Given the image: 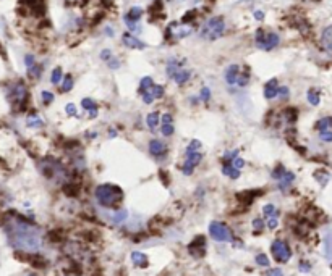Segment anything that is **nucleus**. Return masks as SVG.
I'll use <instances>...</instances> for the list:
<instances>
[{
    "instance_id": "nucleus-47",
    "label": "nucleus",
    "mask_w": 332,
    "mask_h": 276,
    "mask_svg": "<svg viewBox=\"0 0 332 276\" xmlns=\"http://www.w3.org/2000/svg\"><path fill=\"white\" fill-rule=\"evenodd\" d=\"M279 97H281V99H287L288 97V87L287 86H284V87L279 89Z\"/></svg>"
},
{
    "instance_id": "nucleus-39",
    "label": "nucleus",
    "mask_w": 332,
    "mask_h": 276,
    "mask_svg": "<svg viewBox=\"0 0 332 276\" xmlns=\"http://www.w3.org/2000/svg\"><path fill=\"white\" fill-rule=\"evenodd\" d=\"M199 99H201V102H209V99H211V89L209 87H203L201 89V94H199Z\"/></svg>"
},
{
    "instance_id": "nucleus-32",
    "label": "nucleus",
    "mask_w": 332,
    "mask_h": 276,
    "mask_svg": "<svg viewBox=\"0 0 332 276\" xmlns=\"http://www.w3.org/2000/svg\"><path fill=\"white\" fill-rule=\"evenodd\" d=\"M285 171H287L285 168H284L282 165H279V167H276V168L272 170L271 176H272L274 179H277V181H279V179H281V178L284 176V174H285Z\"/></svg>"
},
{
    "instance_id": "nucleus-37",
    "label": "nucleus",
    "mask_w": 332,
    "mask_h": 276,
    "mask_svg": "<svg viewBox=\"0 0 332 276\" xmlns=\"http://www.w3.org/2000/svg\"><path fill=\"white\" fill-rule=\"evenodd\" d=\"M256 263L260 265V267H269V258H267V255H264V254H260V255L256 257Z\"/></svg>"
},
{
    "instance_id": "nucleus-21",
    "label": "nucleus",
    "mask_w": 332,
    "mask_h": 276,
    "mask_svg": "<svg viewBox=\"0 0 332 276\" xmlns=\"http://www.w3.org/2000/svg\"><path fill=\"white\" fill-rule=\"evenodd\" d=\"M161 116H159V113L157 111H152V113H149L146 116V125H147V128H149L151 131H156V128L159 126V123H161Z\"/></svg>"
},
{
    "instance_id": "nucleus-23",
    "label": "nucleus",
    "mask_w": 332,
    "mask_h": 276,
    "mask_svg": "<svg viewBox=\"0 0 332 276\" xmlns=\"http://www.w3.org/2000/svg\"><path fill=\"white\" fill-rule=\"evenodd\" d=\"M293 181H295V174L292 171H285V174H284V176L279 179V188H281L282 191L287 189Z\"/></svg>"
},
{
    "instance_id": "nucleus-52",
    "label": "nucleus",
    "mask_w": 332,
    "mask_h": 276,
    "mask_svg": "<svg viewBox=\"0 0 332 276\" xmlns=\"http://www.w3.org/2000/svg\"><path fill=\"white\" fill-rule=\"evenodd\" d=\"M309 268H311V267H309V265H307V263L300 265V270H302V272H309Z\"/></svg>"
},
{
    "instance_id": "nucleus-36",
    "label": "nucleus",
    "mask_w": 332,
    "mask_h": 276,
    "mask_svg": "<svg viewBox=\"0 0 332 276\" xmlns=\"http://www.w3.org/2000/svg\"><path fill=\"white\" fill-rule=\"evenodd\" d=\"M161 132H162V136L170 137V136L173 134V132H175V128H173V125H162Z\"/></svg>"
},
{
    "instance_id": "nucleus-26",
    "label": "nucleus",
    "mask_w": 332,
    "mask_h": 276,
    "mask_svg": "<svg viewBox=\"0 0 332 276\" xmlns=\"http://www.w3.org/2000/svg\"><path fill=\"white\" fill-rule=\"evenodd\" d=\"M316 129H318V131L332 129V116H326V118H321L318 123H316Z\"/></svg>"
},
{
    "instance_id": "nucleus-30",
    "label": "nucleus",
    "mask_w": 332,
    "mask_h": 276,
    "mask_svg": "<svg viewBox=\"0 0 332 276\" xmlns=\"http://www.w3.org/2000/svg\"><path fill=\"white\" fill-rule=\"evenodd\" d=\"M28 126H29V128H41V126H42V120L39 118L38 115L29 116V118H28Z\"/></svg>"
},
{
    "instance_id": "nucleus-31",
    "label": "nucleus",
    "mask_w": 332,
    "mask_h": 276,
    "mask_svg": "<svg viewBox=\"0 0 332 276\" xmlns=\"http://www.w3.org/2000/svg\"><path fill=\"white\" fill-rule=\"evenodd\" d=\"M307 97H308V102L311 105H314V107H316V105H319V94H318V91H313V89H311V91H308Z\"/></svg>"
},
{
    "instance_id": "nucleus-22",
    "label": "nucleus",
    "mask_w": 332,
    "mask_h": 276,
    "mask_svg": "<svg viewBox=\"0 0 332 276\" xmlns=\"http://www.w3.org/2000/svg\"><path fill=\"white\" fill-rule=\"evenodd\" d=\"M131 262H133L136 267H147V257L143 252H133L131 254Z\"/></svg>"
},
{
    "instance_id": "nucleus-11",
    "label": "nucleus",
    "mask_w": 332,
    "mask_h": 276,
    "mask_svg": "<svg viewBox=\"0 0 332 276\" xmlns=\"http://www.w3.org/2000/svg\"><path fill=\"white\" fill-rule=\"evenodd\" d=\"M20 5L28 13L33 15V17H42V15L46 13V2L44 0H21Z\"/></svg>"
},
{
    "instance_id": "nucleus-12",
    "label": "nucleus",
    "mask_w": 332,
    "mask_h": 276,
    "mask_svg": "<svg viewBox=\"0 0 332 276\" xmlns=\"http://www.w3.org/2000/svg\"><path fill=\"white\" fill-rule=\"evenodd\" d=\"M168 152V147L166 142H162L161 139H152L149 141V153L156 158H164Z\"/></svg>"
},
{
    "instance_id": "nucleus-14",
    "label": "nucleus",
    "mask_w": 332,
    "mask_h": 276,
    "mask_svg": "<svg viewBox=\"0 0 332 276\" xmlns=\"http://www.w3.org/2000/svg\"><path fill=\"white\" fill-rule=\"evenodd\" d=\"M321 47H323L326 54L332 55V26L326 28L323 34H321Z\"/></svg>"
},
{
    "instance_id": "nucleus-38",
    "label": "nucleus",
    "mask_w": 332,
    "mask_h": 276,
    "mask_svg": "<svg viewBox=\"0 0 332 276\" xmlns=\"http://www.w3.org/2000/svg\"><path fill=\"white\" fill-rule=\"evenodd\" d=\"M319 137H321V139H323L324 142H332V129L319 131Z\"/></svg>"
},
{
    "instance_id": "nucleus-29",
    "label": "nucleus",
    "mask_w": 332,
    "mask_h": 276,
    "mask_svg": "<svg viewBox=\"0 0 332 276\" xmlns=\"http://www.w3.org/2000/svg\"><path fill=\"white\" fill-rule=\"evenodd\" d=\"M63 79V71H62V68H55L54 71H52V74H50V83L52 84H59L60 81Z\"/></svg>"
},
{
    "instance_id": "nucleus-1",
    "label": "nucleus",
    "mask_w": 332,
    "mask_h": 276,
    "mask_svg": "<svg viewBox=\"0 0 332 276\" xmlns=\"http://www.w3.org/2000/svg\"><path fill=\"white\" fill-rule=\"evenodd\" d=\"M8 242L12 247L23 252H38L42 247V231L34 223L21 218L18 215H10L3 223Z\"/></svg>"
},
{
    "instance_id": "nucleus-5",
    "label": "nucleus",
    "mask_w": 332,
    "mask_h": 276,
    "mask_svg": "<svg viewBox=\"0 0 332 276\" xmlns=\"http://www.w3.org/2000/svg\"><path fill=\"white\" fill-rule=\"evenodd\" d=\"M7 97L10 100V104L13 105L15 108H24L26 102H28L29 99V94H28V87H26L24 83H13L12 86L8 87V94Z\"/></svg>"
},
{
    "instance_id": "nucleus-54",
    "label": "nucleus",
    "mask_w": 332,
    "mask_h": 276,
    "mask_svg": "<svg viewBox=\"0 0 332 276\" xmlns=\"http://www.w3.org/2000/svg\"><path fill=\"white\" fill-rule=\"evenodd\" d=\"M110 137H114V136H117V132H115L114 129H110V134H109Z\"/></svg>"
},
{
    "instance_id": "nucleus-15",
    "label": "nucleus",
    "mask_w": 332,
    "mask_h": 276,
    "mask_svg": "<svg viewBox=\"0 0 332 276\" xmlns=\"http://www.w3.org/2000/svg\"><path fill=\"white\" fill-rule=\"evenodd\" d=\"M240 74L241 71L238 65H230L227 70H225V81H227L229 86H235V84L238 83Z\"/></svg>"
},
{
    "instance_id": "nucleus-34",
    "label": "nucleus",
    "mask_w": 332,
    "mask_h": 276,
    "mask_svg": "<svg viewBox=\"0 0 332 276\" xmlns=\"http://www.w3.org/2000/svg\"><path fill=\"white\" fill-rule=\"evenodd\" d=\"M199 149H201V141L198 139H193L190 142V146L187 147V153H191V152H198Z\"/></svg>"
},
{
    "instance_id": "nucleus-48",
    "label": "nucleus",
    "mask_w": 332,
    "mask_h": 276,
    "mask_svg": "<svg viewBox=\"0 0 332 276\" xmlns=\"http://www.w3.org/2000/svg\"><path fill=\"white\" fill-rule=\"evenodd\" d=\"M162 125H172V115L170 113H166V115H162Z\"/></svg>"
},
{
    "instance_id": "nucleus-40",
    "label": "nucleus",
    "mask_w": 332,
    "mask_h": 276,
    "mask_svg": "<svg viewBox=\"0 0 332 276\" xmlns=\"http://www.w3.org/2000/svg\"><path fill=\"white\" fill-rule=\"evenodd\" d=\"M65 111H67L68 116H76L78 115V108H76L75 104H68L65 107Z\"/></svg>"
},
{
    "instance_id": "nucleus-7",
    "label": "nucleus",
    "mask_w": 332,
    "mask_h": 276,
    "mask_svg": "<svg viewBox=\"0 0 332 276\" xmlns=\"http://www.w3.org/2000/svg\"><path fill=\"white\" fill-rule=\"evenodd\" d=\"M209 234L214 241L217 242H232L234 241V234H232L230 228L225 223L213 221L209 225Z\"/></svg>"
},
{
    "instance_id": "nucleus-24",
    "label": "nucleus",
    "mask_w": 332,
    "mask_h": 276,
    "mask_svg": "<svg viewBox=\"0 0 332 276\" xmlns=\"http://www.w3.org/2000/svg\"><path fill=\"white\" fill-rule=\"evenodd\" d=\"M62 86H60V91L62 92H70L73 89V84H75V81H73V76L71 74H65V78L62 79Z\"/></svg>"
},
{
    "instance_id": "nucleus-2",
    "label": "nucleus",
    "mask_w": 332,
    "mask_h": 276,
    "mask_svg": "<svg viewBox=\"0 0 332 276\" xmlns=\"http://www.w3.org/2000/svg\"><path fill=\"white\" fill-rule=\"evenodd\" d=\"M94 197H96L97 204L104 207V209H115L123 200V191L119 186L110 183L99 184L96 191H94Z\"/></svg>"
},
{
    "instance_id": "nucleus-41",
    "label": "nucleus",
    "mask_w": 332,
    "mask_h": 276,
    "mask_svg": "<svg viewBox=\"0 0 332 276\" xmlns=\"http://www.w3.org/2000/svg\"><path fill=\"white\" fill-rule=\"evenodd\" d=\"M253 228H255V231L261 233L262 228H264V221H262L261 218H255L253 220Z\"/></svg>"
},
{
    "instance_id": "nucleus-20",
    "label": "nucleus",
    "mask_w": 332,
    "mask_h": 276,
    "mask_svg": "<svg viewBox=\"0 0 332 276\" xmlns=\"http://www.w3.org/2000/svg\"><path fill=\"white\" fill-rule=\"evenodd\" d=\"M172 79L178 84V86H183V84H187L190 79H191V71L185 70V68H180V70L175 73V76H173Z\"/></svg>"
},
{
    "instance_id": "nucleus-10",
    "label": "nucleus",
    "mask_w": 332,
    "mask_h": 276,
    "mask_svg": "<svg viewBox=\"0 0 332 276\" xmlns=\"http://www.w3.org/2000/svg\"><path fill=\"white\" fill-rule=\"evenodd\" d=\"M203 153L201 152H191V153H187V158L185 162H183L182 165V173L190 176V174H193L194 168H196L199 163L203 162Z\"/></svg>"
},
{
    "instance_id": "nucleus-13",
    "label": "nucleus",
    "mask_w": 332,
    "mask_h": 276,
    "mask_svg": "<svg viewBox=\"0 0 332 276\" xmlns=\"http://www.w3.org/2000/svg\"><path fill=\"white\" fill-rule=\"evenodd\" d=\"M204 252H206V237L204 236H198L191 244H190V254L194 257H203Z\"/></svg>"
},
{
    "instance_id": "nucleus-55",
    "label": "nucleus",
    "mask_w": 332,
    "mask_h": 276,
    "mask_svg": "<svg viewBox=\"0 0 332 276\" xmlns=\"http://www.w3.org/2000/svg\"><path fill=\"white\" fill-rule=\"evenodd\" d=\"M28 276H38V275H28Z\"/></svg>"
},
{
    "instance_id": "nucleus-28",
    "label": "nucleus",
    "mask_w": 332,
    "mask_h": 276,
    "mask_svg": "<svg viewBox=\"0 0 332 276\" xmlns=\"http://www.w3.org/2000/svg\"><path fill=\"white\" fill-rule=\"evenodd\" d=\"M262 213H264L266 218H271V216H277L279 212L272 204H267V205H264V209H262Z\"/></svg>"
},
{
    "instance_id": "nucleus-27",
    "label": "nucleus",
    "mask_w": 332,
    "mask_h": 276,
    "mask_svg": "<svg viewBox=\"0 0 332 276\" xmlns=\"http://www.w3.org/2000/svg\"><path fill=\"white\" fill-rule=\"evenodd\" d=\"M149 92L152 94V97L154 99H162L166 94V89H164V86H161V84H154V86L151 87Z\"/></svg>"
},
{
    "instance_id": "nucleus-17",
    "label": "nucleus",
    "mask_w": 332,
    "mask_h": 276,
    "mask_svg": "<svg viewBox=\"0 0 332 276\" xmlns=\"http://www.w3.org/2000/svg\"><path fill=\"white\" fill-rule=\"evenodd\" d=\"M279 89H281V87H279L277 79H271V81H267L266 86H264V99L266 100L276 99L279 95Z\"/></svg>"
},
{
    "instance_id": "nucleus-16",
    "label": "nucleus",
    "mask_w": 332,
    "mask_h": 276,
    "mask_svg": "<svg viewBox=\"0 0 332 276\" xmlns=\"http://www.w3.org/2000/svg\"><path fill=\"white\" fill-rule=\"evenodd\" d=\"M122 41H123V44L126 47H130V49H138V50L146 49L144 42H141L140 39H136V37L133 34H130V33H125L123 37H122Z\"/></svg>"
},
{
    "instance_id": "nucleus-46",
    "label": "nucleus",
    "mask_w": 332,
    "mask_h": 276,
    "mask_svg": "<svg viewBox=\"0 0 332 276\" xmlns=\"http://www.w3.org/2000/svg\"><path fill=\"white\" fill-rule=\"evenodd\" d=\"M232 163H234V167H235V168H238V170L245 167V160H243V158H241V157H237L235 160L232 162Z\"/></svg>"
},
{
    "instance_id": "nucleus-51",
    "label": "nucleus",
    "mask_w": 332,
    "mask_h": 276,
    "mask_svg": "<svg viewBox=\"0 0 332 276\" xmlns=\"http://www.w3.org/2000/svg\"><path fill=\"white\" fill-rule=\"evenodd\" d=\"M255 18L258 21H262V20H264V13H262L261 10H256V12H255Z\"/></svg>"
},
{
    "instance_id": "nucleus-50",
    "label": "nucleus",
    "mask_w": 332,
    "mask_h": 276,
    "mask_svg": "<svg viewBox=\"0 0 332 276\" xmlns=\"http://www.w3.org/2000/svg\"><path fill=\"white\" fill-rule=\"evenodd\" d=\"M267 276H284V273H282V270L276 268V270H271V272L267 273Z\"/></svg>"
},
{
    "instance_id": "nucleus-25",
    "label": "nucleus",
    "mask_w": 332,
    "mask_h": 276,
    "mask_svg": "<svg viewBox=\"0 0 332 276\" xmlns=\"http://www.w3.org/2000/svg\"><path fill=\"white\" fill-rule=\"evenodd\" d=\"M152 86H154V81H152V78H151V76H144V78L140 81V92L143 94V92L151 91V87H152Z\"/></svg>"
},
{
    "instance_id": "nucleus-53",
    "label": "nucleus",
    "mask_w": 332,
    "mask_h": 276,
    "mask_svg": "<svg viewBox=\"0 0 332 276\" xmlns=\"http://www.w3.org/2000/svg\"><path fill=\"white\" fill-rule=\"evenodd\" d=\"M105 34H107V36H114L112 28H109V26H107V28H105Z\"/></svg>"
},
{
    "instance_id": "nucleus-49",
    "label": "nucleus",
    "mask_w": 332,
    "mask_h": 276,
    "mask_svg": "<svg viewBox=\"0 0 332 276\" xmlns=\"http://www.w3.org/2000/svg\"><path fill=\"white\" fill-rule=\"evenodd\" d=\"M24 63H26V66L31 68V66H33L34 63H36V62H34V57H33V55H26V57H24Z\"/></svg>"
},
{
    "instance_id": "nucleus-8",
    "label": "nucleus",
    "mask_w": 332,
    "mask_h": 276,
    "mask_svg": "<svg viewBox=\"0 0 332 276\" xmlns=\"http://www.w3.org/2000/svg\"><path fill=\"white\" fill-rule=\"evenodd\" d=\"M271 254L279 263H287L292 257V251L288 247V244L282 239H276L271 244Z\"/></svg>"
},
{
    "instance_id": "nucleus-3",
    "label": "nucleus",
    "mask_w": 332,
    "mask_h": 276,
    "mask_svg": "<svg viewBox=\"0 0 332 276\" xmlns=\"http://www.w3.org/2000/svg\"><path fill=\"white\" fill-rule=\"evenodd\" d=\"M225 31V21L222 17L209 18L201 28V37L206 41H215L224 34Z\"/></svg>"
},
{
    "instance_id": "nucleus-42",
    "label": "nucleus",
    "mask_w": 332,
    "mask_h": 276,
    "mask_svg": "<svg viewBox=\"0 0 332 276\" xmlns=\"http://www.w3.org/2000/svg\"><path fill=\"white\" fill-rule=\"evenodd\" d=\"M277 225H279V221H277V216H271V218H267V223H266V226L269 228V230H276V228H277Z\"/></svg>"
},
{
    "instance_id": "nucleus-43",
    "label": "nucleus",
    "mask_w": 332,
    "mask_h": 276,
    "mask_svg": "<svg viewBox=\"0 0 332 276\" xmlns=\"http://www.w3.org/2000/svg\"><path fill=\"white\" fill-rule=\"evenodd\" d=\"M141 97H143V102H144V104H152V102L156 100L154 97H152V94H151L149 91L141 94Z\"/></svg>"
},
{
    "instance_id": "nucleus-45",
    "label": "nucleus",
    "mask_w": 332,
    "mask_h": 276,
    "mask_svg": "<svg viewBox=\"0 0 332 276\" xmlns=\"http://www.w3.org/2000/svg\"><path fill=\"white\" fill-rule=\"evenodd\" d=\"M112 57H114V55H112V52H110L109 49H104V50L101 52V58H102L104 62H109Z\"/></svg>"
},
{
    "instance_id": "nucleus-44",
    "label": "nucleus",
    "mask_w": 332,
    "mask_h": 276,
    "mask_svg": "<svg viewBox=\"0 0 332 276\" xmlns=\"http://www.w3.org/2000/svg\"><path fill=\"white\" fill-rule=\"evenodd\" d=\"M109 63V68L110 70H117V68L120 66V62H119V58H115V57H112L110 60L107 62Z\"/></svg>"
},
{
    "instance_id": "nucleus-4",
    "label": "nucleus",
    "mask_w": 332,
    "mask_h": 276,
    "mask_svg": "<svg viewBox=\"0 0 332 276\" xmlns=\"http://www.w3.org/2000/svg\"><path fill=\"white\" fill-rule=\"evenodd\" d=\"M39 168H41V173L49 179H52V181H62L67 174L65 167H63L59 160H54V158H46V160H42L39 163Z\"/></svg>"
},
{
    "instance_id": "nucleus-19",
    "label": "nucleus",
    "mask_w": 332,
    "mask_h": 276,
    "mask_svg": "<svg viewBox=\"0 0 332 276\" xmlns=\"http://www.w3.org/2000/svg\"><path fill=\"white\" fill-rule=\"evenodd\" d=\"M222 173L225 176H229L232 179H238L240 178V170L234 167L232 162H222Z\"/></svg>"
},
{
    "instance_id": "nucleus-33",
    "label": "nucleus",
    "mask_w": 332,
    "mask_h": 276,
    "mask_svg": "<svg viewBox=\"0 0 332 276\" xmlns=\"http://www.w3.org/2000/svg\"><path fill=\"white\" fill-rule=\"evenodd\" d=\"M41 99H42V102H44V105H50L52 102H54V94L49 92V91H42Z\"/></svg>"
},
{
    "instance_id": "nucleus-9",
    "label": "nucleus",
    "mask_w": 332,
    "mask_h": 276,
    "mask_svg": "<svg viewBox=\"0 0 332 276\" xmlns=\"http://www.w3.org/2000/svg\"><path fill=\"white\" fill-rule=\"evenodd\" d=\"M143 17V8L141 7H131L128 10V13L125 15V24L128 26L130 31H135V33H140V26L138 21Z\"/></svg>"
},
{
    "instance_id": "nucleus-18",
    "label": "nucleus",
    "mask_w": 332,
    "mask_h": 276,
    "mask_svg": "<svg viewBox=\"0 0 332 276\" xmlns=\"http://www.w3.org/2000/svg\"><path fill=\"white\" fill-rule=\"evenodd\" d=\"M81 107L88 111V116L89 118H96L97 116V113H99V107H97V104L94 102L93 99H89V97H84L83 100H81Z\"/></svg>"
},
{
    "instance_id": "nucleus-6",
    "label": "nucleus",
    "mask_w": 332,
    "mask_h": 276,
    "mask_svg": "<svg viewBox=\"0 0 332 276\" xmlns=\"http://www.w3.org/2000/svg\"><path fill=\"white\" fill-rule=\"evenodd\" d=\"M255 41H256L258 49L271 52L272 49H276V47L279 45L281 37H279L277 33H274V31H264L262 28H260L255 34Z\"/></svg>"
},
{
    "instance_id": "nucleus-35",
    "label": "nucleus",
    "mask_w": 332,
    "mask_h": 276,
    "mask_svg": "<svg viewBox=\"0 0 332 276\" xmlns=\"http://www.w3.org/2000/svg\"><path fill=\"white\" fill-rule=\"evenodd\" d=\"M28 73H29L31 78H39L41 73H42V68H41V65H36V63H34L33 66L28 68Z\"/></svg>"
}]
</instances>
